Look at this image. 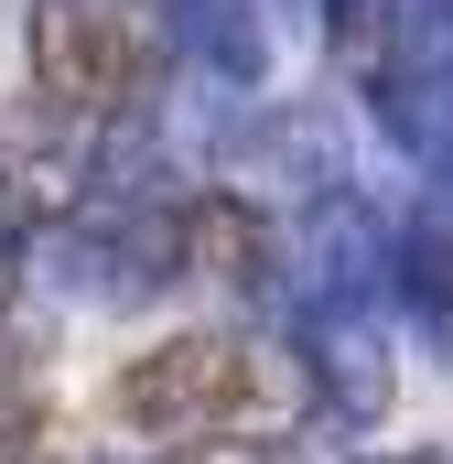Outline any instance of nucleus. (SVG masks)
Listing matches in <instances>:
<instances>
[{"label": "nucleus", "mask_w": 453, "mask_h": 464, "mask_svg": "<svg viewBox=\"0 0 453 464\" xmlns=\"http://www.w3.org/2000/svg\"><path fill=\"white\" fill-rule=\"evenodd\" d=\"M367 464H443V454H367Z\"/></svg>", "instance_id": "1a4fd4ad"}, {"label": "nucleus", "mask_w": 453, "mask_h": 464, "mask_svg": "<svg viewBox=\"0 0 453 464\" xmlns=\"http://www.w3.org/2000/svg\"><path fill=\"white\" fill-rule=\"evenodd\" d=\"M217 184L270 217H324L345 206V140L324 109H248L217 151Z\"/></svg>", "instance_id": "20e7f679"}, {"label": "nucleus", "mask_w": 453, "mask_h": 464, "mask_svg": "<svg viewBox=\"0 0 453 464\" xmlns=\"http://www.w3.org/2000/svg\"><path fill=\"white\" fill-rule=\"evenodd\" d=\"M173 65L206 76L217 98H259L270 87V11L259 0H162Z\"/></svg>", "instance_id": "39448f33"}, {"label": "nucleus", "mask_w": 453, "mask_h": 464, "mask_svg": "<svg viewBox=\"0 0 453 464\" xmlns=\"http://www.w3.org/2000/svg\"><path fill=\"white\" fill-rule=\"evenodd\" d=\"M65 195H76V162L0 140V259H33L54 237V217H65Z\"/></svg>", "instance_id": "0eeeda50"}, {"label": "nucleus", "mask_w": 453, "mask_h": 464, "mask_svg": "<svg viewBox=\"0 0 453 464\" xmlns=\"http://www.w3.org/2000/svg\"><path fill=\"white\" fill-rule=\"evenodd\" d=\"M109 411L151 454H217V443H292L313 389L248 324H195V335H162V346L130 356L109 378Z\"/></svg>", "instance_id": "f257e3e1"}, {"label": "nucleus", "mask_w": 453, "mask_h": 464, "mask_svg": "<svg viewBox=\"0 0 453 464\" xmlns=\"http://www.w3.org/2000/svg\"><path fill=\"white\" fill-rule=\"evenodd\" d=\"M22 65H33V98L43 119L87 151L119 140H151V119L173 98V33H162V0H33L22 11Z\"/></svg>", "instance_id": "f03ea898"}, {"label": "nucleus", "mask_w": 453, "mask_h": 464, "mask_svg": "<svg viewBox=\"0 0 453 464\" xmlns=\"http://www.w3.org/2000/svg\"><path fill=\"white\" fill-rule=\"evenodd\" d=\"M324 54L432 195H453V0H324Z\"/></svg>", "instance_id": "7ed1b4c3"}, {"label": "nucleus", "mask_w": 453, "mask_h": 464, "mask_svg": "<svg viewBox=\"0 0 453 464\" xmlns=\"http://www.w3.org/2000/svg\"><path fill=\"white\" fill-rule=\"evenodd\" d=\"M389 324H410L421 346H453V227L443 217L389 227Z\"/></svg>", "instance_id": "423d86ee"}, {"label": "nucleus", "mask_w": 453, "mask_h": 464, "mask_svg": "<svg viewBox=\"0 0 453 464\" xmlns=\"http://www.w3.org/2000/svg\"><path fill=\"white\" fill-rule=\"evenodd\" d=\"M11 270H22V259H0V335H11Z\"/></svg>", "instance_id": "6e6552de"}]
</instances>
